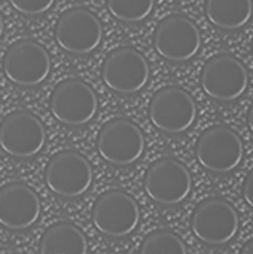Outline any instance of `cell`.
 <instances>
[{"mask_svg": "<svg viewBox=\"0 0 253 254\" xmlns=\"http://www.w3.org/2000/svg\"><path fill=\"white\" fill-rule=\"evenodd\" d=\"M252 54H253V39H252Z\"/></svg>", "mask_w": 253, "mask_h": 254, "instance_id": "d4e9b609", "label": "cell"}, {"mask_svg": "<svg viewBox=\"0 0 253 254\" xmlns=\"http://www.w3.org/2000/svg\"><path fill=\"white\" fill-rule=\"evenodd\" d=\"M97 152L112 165H131L145 153V135L127 118L110 119L101 127L97 135Z\"/></svg>", "mask_w": 253, "mask_h": 254, "instance_id": "3957f363", "label": "cell"}, {"mask_svg": "<svg viewBox=\"0 0 253 254\" xmlns=\"http://www.w3.org/2000/svg\"><path fill=\"white\" fill-rule=\"evenodd\" d=\"M139 222V205L124 190L112 189L103 192L92 205V223L106 237L124 238L136 231Z\"/></svg>", "mask_w": 253, "mask_h": 254, "instance_id": "52a82bcc", "label": "cell"}, {"mask_svg": "<svg viewBox=\"0 0 253 254\" xmlns=\"http://www.w3.org/2000/svg\"><path fill=\"white\" fill-rule=\"evenodd\" d=\"M103 27L97 15L85 7H72L61 13L55 25L58 46L70 55H88L98 48Z\"/></svg>", "mask_w": 253, "mask_h": 254, "instance_id": "5bb4252c", "label": "cell"}, {"mask_svg": "<svg viewBox=\"0 0 253 254\" xmlns=\"http://www.w3.org/2000/svg\"><path fill=\"white\" fill-rule=\"evenodd\" d=\"M149 119L166 134L186 132L197 119V104L192 95L179 86L157 91L149 104Z\"/></svg>", "mask_w": 253, "mask_h": 254, "instance_id": "ba28073f", "label": "cell"}, {"mask_svg": "<svg viewBox=\"0 0 253 254\" xmlns=\"http://www.w3.org/2000/svg\"><path fill=\"white\" fill-rule=\"evenodd\" d=\"M154 46L164 60L186 63L200 52L201 33L197 24L188 16L169 15L157 25Z\"/></svg>", "mask_w": 253, "mask_h": 254, "instance_id": "7c38bea8", "label": "cell"}, {"mask_svg": "<svg viewBox=\"0 0 253 254\" xmlns=\"http://www.w3.org/2000/svg\"><path fill=\"white\" fill-rule=\"evenodd\" d=\"M248 68L231 54H218L203 67L201 88L215 101H236L248 91Z\"/></svg>", "mask_w": 253, "mask_h": 254, "instance_id": "5b68a950", "label": "cell"}, {"mask_svg": "<svg viewBox=\"0 0 253 254\" xmlns=\"http://www.w3.org/2000/svg\"><path fill=\"white\" fill-rule=\"evenodd\" d=\"M240 254H253V240H251V241L242 249V253Z\"/></svg>", "mask_w": 253, "mask_h": 254, "instance_id": "603a6c76", "label": "cell"}, {"mask_svg": "<svg viewBox=\"0 0 253 254\" xmlns=\"http://www.w3.org/2000/svg\"><path fill=\"white\" fill-rule=\"evenodd\" d=\"M140 254H188L185 243L169 229L151 232L142 243Z\"/></svg>", "mask_w": 253, "mask_h": 254, "instance_id": "d6986e66", "label": "cell"}, {"mask_svg": "<svg viewBox=\"0 0 253 254\" xmlns=\"http://www.w3.org/2000/svg\"><path fill=\"white\" fill-rule=\"evenodd\" d=\"M3 71L13 85L33 88L48 79L51 58L40 43L30 39L18 40L4 54Z\"/></svg>", "mask_w": 253, "mask_h": 254, "instance_id": "8fae6325", "label": "cell"}, {"mask_svg": "<svg viewBox=\"0 0 253 254\" xmlns=\"http://www.w3.org/2000/svg\"><path fill=\"white\" fill-rule=\"evenodd\" d=\"M151 76L149 63L142 52L131 46L113 49L101 67L103 82L113 92L130 95L142 91Z\"/></svg>", "mask_w": 253, "mask_h": 254, "instance_id": "30bf717a", "label": "cell"}, {"mask_svg": "<svg viewBox=\"0 0 253 254\" xmlns=\"http://www.w3.org/2000/svg\"><path fill=\"white\" fill-rule=\"evenodd\" d=\"M243 198L246 204L253 208V170L249 171V174L243 182Z\"/></svg>", "mask_w": 253, "mask_h": 254, "instance_id": "44dd1931", "label": "cell"}, {"mask_svg": "<svg viewBox=\"0 0 253 254\" xmlns=\"http://www.w3.org/2000/svg\"><path fill=\"white\" fill-rule=\"evenodd\" d=\"M240 228L237 210L222 198L201 201L192 216L191 229L194 235L209 246H225L231 243Z\"/></svg>", "mask_w": 253, "mask_h": 254, "instance_id": "277c9868", "label": "cell"}, {"mask_svg": "<svg viewBox=\"0 0 253 254\" xmlns=\"http://www.w3.org/2000/svg\"><path fill=\"white\" fill-rule=\"evenodd\" d=\"M252 0H206V16L219 30L236 31L252 18Z\"/></svg>", "mask_w": 253, "mask_h": 254, "instance_id": "e0dca14e", "label": "cell"}, {"mask_svg": "<svg viewBox=\"0 0 253 254\" xmlns=\"http://www.w3.org/2000/svg\"><path fill=\"white\" fill-rule=\"evenodd\" d=\"M248 125H249V129L252 131L253 134V103L251 104V109L248 112Z\"/></svg>", "mask_w": 253, "mask_h": 254, "instance_id": "7402d4cb", "label": "cell"}, {"mask_svg": "<svg viewBox=\"0 0 253 254\" xmlns=\"http://www.w3.org/2000/svg\"><path fill=\"white\" fill-rule=\"evenodd\" d=\"M46 143V131L42 121L27 112L9 113L0 124V147L16 159H28L42 152Z\"/></svg>", "mask_w": 253, "mask_h": 254, "instance_id": "4fadbf2b", "label": "cell"}, {"mask_svg": "<svg viewBox=\"0 0 253 254\" xmlns=\"http://www.w3.org/2000/svg\"><path fill=\"white\" fill-rule=\"evenodd\" d=\"M195 156L204 170L215 174H228L240 167L245 158V146L234 129L215 125L200 135Z\"/></svg>", "mask_w": 253, "mask_h": 254, "instance_id": "6da1fadb", "label": "cell"}, {"mask_svg": "<svg viewBox=\"0 0 253 254\" xmlns=\"http://www.w3.org/2000/svg\"><path fill=\"white\" fill-rule=\"evenodd\" d=\"M3 30H4V22H3V15H1V12H0V39H1Z\"/></svg>", "mask_w": 253, "mask_h": 254, "instance_id": "cb8c5ba5", "label": "cell"}, {"mask_svg": "<svg viewBox=\"0 0 253 254\" xmlns=\"http://www.w3.org/2000/svg\"><path fill=\"white\" fill-rule=\"evenodd\" d=\"M28 254H36V253H28Z\"/></svg>", "mask_w": 253, "mask_h": 254, "instance_id": "484cf974", "label": "cell"}, {"mask_svg": "<svg viewBox=\"0 0 253 254\" xmlns=\"http://www.w3.org/2000/svg\"><path fill=\"white\" fill-rule=\"evenodd\" d=\"M155 0H107L110 15L127 24L145 21L154 10Z\"/></svg>", "mask_w": 253, "mask_h": 254, "instance_id": "ac0fdd59", "label": "cell"}, {"mask_svg": "<svg viewBox=\"0 0 253 254\" xmlns=\"http://www.w3.org/2000/svg\"><path fill=\"white\" fill-rule=\"evenodd\" d=\"M40 216L37 193L22 182H10L0 188V225L9 231H25Z\"/></svg>", "mask_w": 253, "mask_h": 254, "instance_id": "9a60e30c", "label": "cell"}, {"mask_svg": "<svg viewBox=\"0 0 253 254\" xmlns=\"http://www.w3.org/2000/svg\"><path fill=\"white\" fill-rule=\"evenodd\" d=\"M51 112L54 118L67 127L89 124L98 110V100L94 89L78 77L60 82L51 95Z\"/></svg>", "mask_w": 253, "mask_h": 254, "instance_id": "8992f818", "label": "cell"}, {"mask_svg": "<svg viewBox=\"0 0 253 254\" xmlns=\"http://www.w3.org/2000/svg\"><path fill=\"white\" fill-rule=\"evenodd\" d=\"M9 3L16 12L27 16H36L49 10L55 0H9Z\"/></svg>", "mask_w": 253, "mask_h": 254, "instance_id": "ffe728a7", "label": "cell"}, {"mask_svg": "<svg viewBox=\"0 0 253 254\" xmlns=\"http://www.w3.org/2000/svg\"><path fill=\"white\" fill-rule=\"evenodd\" d=\"M48 189L61 198L82 196L92 183V167L89 161L76 150L55 153L45 170Z\"/></svg>", "mask_w": 253, "mask_h": 254, "instance_id": "9c48e42d", "label": "cell"}, {"mask_svg": "<svg viewBox=\"0 0 253 254\" xmlns=\"http://www.w3.org/2000/svg\"><path fill=\"white\" fill-rule=\"evenodd\" d=\"M85 234L69 222L51 225L40 240V254H86Z\"/></svg>", "mask_w": 253, "mask_h": 254, "instance_id": "2e32d148", "label": "cell"}, {"mask_svg": "<svg viewBox=\"0 0 253 254\" xmlns=\"http://www.w3.org/2000/svg\"><path fill=\"white\" fill-rule=\"evenodd\" d=\"M143 186L146 195L154 202L164 207H174L189 196L192 176L180 161L161 158L148 168Z\"/></svg>", "mask_w": 253, "mask_h": 254, "instance_id": "7a4b0ae2", "label": "cell"}]
</instances>
